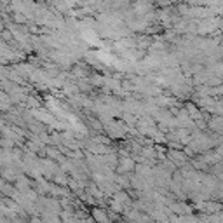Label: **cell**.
<instances>
[{
	"instance_id": "6da1fadb",
	"label": "cell",
	"mask_w": 223,
	"mask_h": 223,
	"mask_svg": "<svg viewBox=\"0 0 223 223\" xmlns=\"http://www.w3.org/2000/svg\"><path fill=\"white\" fill-rule=\"evenodd\" d=\"M94 218L98 220V221H101V223H106L108 220H106V216H105L101 211H98V209H94Z\"/></svg>"
}]
</instances>
